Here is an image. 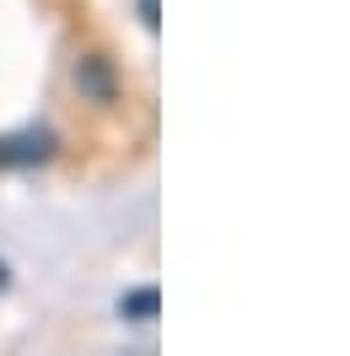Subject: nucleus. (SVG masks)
Returning a JSON list of instances; mask_svg holds the SVG:
<instances>
[{
	"label": "nucleus",
	"mask_w": 350,
	"mask_h": 356,
	"mask_svg": "<svg viewBox=\"0 0 350 356\" xmlns=\"http://www.w3.org/2000/svg\"><path fill=\"white\" fill-rule=\"evenodd\" d=\"M49 156H54V130L27 124V130L0 135V168H33V162H49Z\"/></svg>",
	"instance_id": "f257e3e1"
},
{
	"label": "nucleus",
	"mask_w": 350,
	"mask_h": 356,
	"mask_svg": "<svg viewBox=\"0 0 350 356\" xmlns=\"http://www.w3.org/2000/svg\"><path fill=\"white\" fill-rule=\"evenodd\" d=\"M76 87L87 92V97H97V103H108L113 97V70L103 54H81L76 60Z\"/></svg>",
	"instance_id": "f03ea898"
},
{
	"label": "nucleus",
	"mask_w": 350,
	"mask_h": 356,
	"mask_svg": "<svg viewBox=\"0 0 350 356\" xmlns=\"http://www.w3.org/2000/svg\"><path fill=\"white\" fill-rule=\"evenodd\" d=\"M156 286H135L119 297V318H130V324H146V318H156Z\"/></svg>",
	"instance_id": "7ed1b4c3"
},
{
	"label": "nucleus",
	"mask_w": 350,
	"mask_h": 356,
	"mask_svg": "<svg viewBox=\"0 0 350 356\" xmlns=\"http://www.w3.org/2000/svg\"><path fill=\"white\" fill-rule=\"evenodd\" d=\"M140 22H146V27H156V22H162V11H156V0H140Z\"/></svg>",
	"instance_id": "20e7f679"
},
{
	"label": "nucleus",
	"mask_w": 350,
	"mask_h": 356,
	"mask_svg": "<svg viewBox=\"0 0 350 356\" xmlns=\"http://www.w3.org/2000/svg\"><path fill=\"white\" fill-rule=\"evenodd\" d=\"M6 281H11V275H6V265H0V291H6Z\"/></svg>",
	"instance_id": "39448f33"
}]
</instances>
